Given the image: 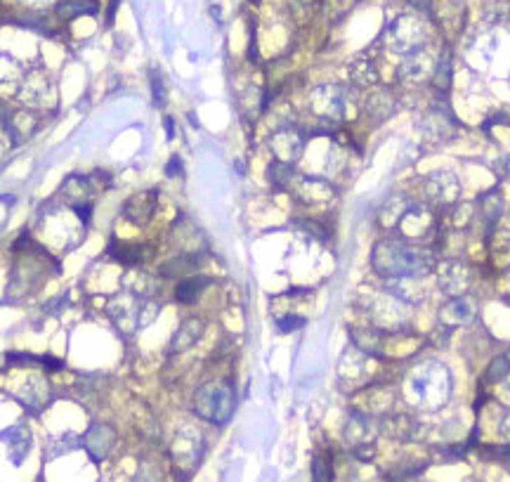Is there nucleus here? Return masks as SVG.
<instances>
[{
    "mask_svg": "<svg viewBox=\"0 0 510 482\" xmlns=\"http://www.w3.org/2000/svg\"><path fill=\"white\" fill-rule=\"evenodd\" d=\"M373 267L385 279H413L425 277L433 270V260L428 253L418 251V246L402 239H383L373 246Z\"/></svg>",
    "mask_w": 510,
    "mask_h": 482,
    "instance_id": "obj_1",
    "label": "nucleus"
},
{
    "mask_svg": "<svg viewBox=\"0 0 510 482\" xmlns=\"http://www.w3.org/2000/svg\"><path fill=\"white\" fill-rule=\"evenodd\" d=\"M406 392L416 407L442 405L451 392V376L437 362H425L416 366L406 378Z\"/></svg>",
    "mask_w": 510,
    "mask_h": 482,
    "instance_id": "obj_2",
    "label": "nucleus"
},
{
    "mask_svg": "<svg viewBox=\"0 0 510 482\" xmlns=\"http://www.w3.org/2000/svg\"><path fill=\"white\" fill-rule=\"evenodd\" d=\"M236 409V392L229 381H210L199 388L194 397V412L201 419L224 426Z\"/></svg>",
    "mask_w": 510,
    "mask_h": 482,
    "instance_id": "obj_3",
    "label": "nucleus"
},
{
    "mask_svg": "<svg viewBox=\"0 0 510 482\" xmlns=\"http://www.w3.org/2000/svg\"><path fill=\"white\" fill-rule=\"evenodd\" d=\"M387 40L397 55L404 57H413L418 52H425V43H428V31H425V24L420 17L411 15H399L390 24L387 29Z\"/></svg>",
    "mask_w": 510,
    "mask_h": 482,
    "instance_id": "obj_4",
    "label": "nucleus"
},
{
    "mask_svg": "<svg viewBox=\"0 0 510 482\" xmlns=\"http://www.w3.org/2000/svg\"><path fill=\"white\" fill-rule=\"evenodd\" d=\"M425 194L433 203H454L461 194V180L454 171H433L425 178Z\"/></svg>",
    "mask_w": 510,
    "mask_h": 482,
    "instance_id": "obj_5",
    "label": "nucleus"
},
{
    "mask_svg": "<svg viewBox=\"0 0 510 482\" xmlns=\"http://www.w3.org/2000/svg\"><path fill=\"white\" fill-rule=\"evenodd\" d=\"M312 107L317 114L326 118H343L348 114V93H345V88L338 86L317 88L312 95Z\"/></svg>",
    "mask_w": 510,
    "mask_h": 482,
    "instance_id": "obj_6",
    "label": "nucleus"
},
{
    "mask_svg": "<svg viewBox=\"0 0 510 482\" xmlns=\"http://www.w3.org/2000/svg\"><path fill=\"white\" fill-rule=\"evenodd\" d=\"M437 281L444 293L456 298L470 286V270L461 260H444L437 267Z\"/></svg>",
    "mask_w": 510,
    "mask_h": 482,
    "instance_id": "obj_7",
    "label": "nucleus"
},
{
    "mask_svg": "<svg viewBox=\"0 0 510 482\" xmlns=\"http://www.w3.org/2000/svg\"><path fill=\"white\" fill-rule=\"evenodd\" d=\"M302 144H305V137L298 128H281V130L272 137V149L277 154L279 161H295L302 151Z\"/></svg>",
    "mask_w": 510,
    "mask_h": 482,
    "instance_id": "obj_8",
    "label": "nucleus"
},
{
    "mask_svg": "<svg viewBox=\"0 0 510 482\" xmlns=\"http://www.w3.org/2000/svg\"><path fill=\"white\" fill-rule=\"evenodd\" d=\"M472 314H475V307H472V303L463 296L451 298L440 312L442 322L449 324V327H461V324H465V322H470Z\"/></svg>",
    "mask_w": 510,
    "mask_h": 482,
    "instance_id": "obj_9",
    "label": "nucleus"
},
{
    "mask_svg": "<svg viewBox=\"0 0 510 482\" xmlns=\"http://www.w3.org/2000/svg\"><path fill=\"white\" fill-rule=\"evenodd\" d=\"M156 208V192H144V194H137L135 199L125 203V215L132 220V222H147L151 218V213Z\"/></svg>",
    "mask_w": 510,
    "mask_h": 482,
    "instance_id": "obj_10",
    "label": "nucleus"
},
{
    "mask_svg": "<svg viewBox=\"0 0 510 482\" xmlns=\"http://www.w3.org/2000/svg\"><path fill=\"white\" fill-rule=\"evenodd\" d=\"M201 334H203V322L201 319H196V317H192V319H185L182 322V327L178 329V334L173 336V350L175 352H182V350H189L194 343L201 338Z\"/></svg>",
    "mask_w": 510,
    "mask_h": 482,
    "instance_id": "obj_11",
    "label": "nucleus"
},
{
    "mask_svg": "<svg viewBox=\"0 0 510 482\" xmlns=\"http://www.w3.org/2000/svg\"><path fill=\"white\" fill-rule=\"evenodd\" d=\"M208 286H210L208 277H185V279L178 284V288H175V298H178L180 303L192 305L201 298V293Z\"/></svg>",
    "mask_w": 510,
    "mask_h": 482,
    "instance_id": "obj_12",
    "label": "nucleus"
},
{
    "mask_svg": "<svg viewBox=\"0 0 510 482\" xmlns=\"http://www.w3.org/2000/svg\"><path fill=\"white\" fill-rule=\"evenodd\" d=\"M399 76H402L404 81H411V83L423 81V78L428 76V64H425V59H423V52H418V55H413V57H404Z\"/></svg>",
    "mask_w": 510,
    "mask_h": 482,
    "instance_id": "obj_13",
    "label": "nucleus"
},
{
    "mask_svg": "<svg viewBox=\"0 0 510 482\" xmlns=\"http://www.w3.org/2000/svg\"><path fill=\"white\" fill-rule=\"evenodd\" d=\"M312 482H333V466L328 456H314V461H312Z\"/></svg>",
    "mask_w": 510,
    "mask_h": 482,
    "instance_id": "obj_14",
    "label": "nucleus"
},
{
    "mask_svg": "<svg viewBox=\"0 0 510 482\" xmlns=\"http://www.w3.org/2000/svg\"><path fill=\"white\" fill-rule=\"evenodd\" d=\"M302 327H305V317H300V314H284L277 322V329L281 334H291V331H298Z\"/></svg>",
    "mask_w": 510,
    "mask_h": 482,
    "instance_id": "obj_15",
    "label": "nucleus"
},
{
    "mask_svg": "<svg viewBox=\"0 0 510 482\" xmlns=\"http://www.w3.org/2000/svg\"><path fill=\"white\" fill-rule=\"evenodd\" d=\"M151 97H154L156 107H163V104H165V97H168L165 86H163V78L158 76L156 71H151Z\"/></svg>",
    "mask_w": 510,
    "mask_h": 482,
    "instance_id": "obj_16",
    "label": "nucleus"
},
{
    "mask_svg": "<svg viewBox=\"0 0 510 482\" xmlns=\"http://www.w3.org/2000/svg\"><path fill=\"white\" fill-rule=\"evenodd\" d=\"M435 81L440 83L442 88H449V81H451V62H449V55H444L435 66Z\"/></svg>",
    "mask_w": 510,
    "mask_h": 482,
    "instance_id": "obj_17",
    "label": "nucleus"
},
{
    "mask_svg": "<svg viewBox=\"0 0 510 482\" xmlns=\"http://www.w3.org/2000/svg\"><path fill=\"white\" fill-rule=\"evenodd\" d=\"M165 175H168V178H180V175H182V161H180V156H170L168 166H165Z\"/></svg>",
    "mask_w": 510,
    "mask_h": 482,
    "instance_id": "obj_18",
    "label": "nucleus"
},
{
    "mask_svg": "<svg viewBox=\"0 0 510 482\" xmlns=\"http://www.w3.org/2000/svg\"><path fill=\"white\" fill-rule=\"evenodd\" d=\"M163 125H165V137L173 140V137H175V121H173L170 116H165L163 118Z\"/></svg>",
    "mask_w": 510,
    "mask_h": 482,
    "instance_id": "obj_19",
    "label": "nucleus"
},
{
    "mask_svg": "<svg viewBox=\"0 0 510 482\" xmlns=\"http://www.w3.org/2000/svg\"><path fill=\"white\" fill-rule=\"evenodd\" d=\"M505 164H508V166H505V175H508V178H510V158H508V161H505Z\"/></svg>",
    "mask_w": 510,
    "mask_h": 482,
    "instance_id": "obj_20",
    "label": "nucleus"
}]
</instances>
